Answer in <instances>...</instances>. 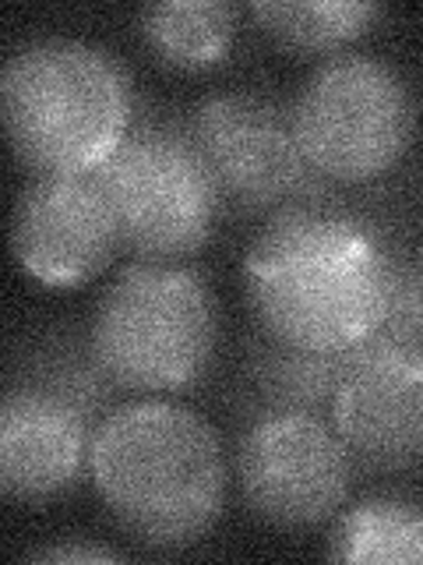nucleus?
I'll list each match as a JSON object with an SVG mask.
<instances>
[{"mask_svg": "<svg viewBox=\"0 0 423 565\" xmlns=\"http://www.w3.org/2000/svg\"><path fill=\"white\" fill-rule=\"evenodd\" d=\"M395 223L367 202H304L269 216L243 255L254 322L275 340L339 353L381 332L388 237Z\"/></svg>", "mask_w": 423, "mask_h": 565, "instance_id": "nucleus-1", "label": "nucleus"}, {"mask_svg": "<svg viewBox=\"0 0 423 565\" xmlns=\"http://www.w3.org/2000/svg\"><path fill=\"white\" fill-rule=\"evenodd\" d=\"M88 481L134 541L181 552L219 523L229 463L198 411L173 399H128L93 435Z\"/></svg>", "mask_w": 423, "mask_h": 565, "instance_id": "nucleus-2", "label": "nucleus"}, {"mask_svg": "<svg viewBox=\"0 0 423 565\" xmlns=\"http://www.w3.org/2000/svg\"><path fill=\"white\" fill-rule=\"evenodd\" d=\"M134 85L123 61L75 35H35L0 71V114L32 173H93L131 131Z\"/></svg>", "mask_w": 423, "mask_h": 565, "instance_id": "nucleus-3", "label": "nucleus"}, {"mask_svg": "<svg viewBox=\"0 0 423 565\" xmlns=\"http://www.w3.org/2000/svg\"><path fill=\"white\" fill-rule=\"evenodd\" d=\"M88 335L123 393H184L216 358V290L191 258H134L102 290Z\"/></svg>", "mask_w": 423, "mask_h": 565, "instance_id": "nucleus-4", "label": "nucleus"}, {"mask_svg": "<svg viewBox=\"0 0 423 565\" xmlns=\"http://www.w3.org/2000/svg\"><path fill=\"white\" fill-rule=\"evenodd\" d=\"M113 209L120 247L134 258L181 262L198 255L226 216L212 167L187 117L134 106L131 131L96 170Z\"/></svg>", "mask_w": 423, "mask_h": 565, "instance_id": "nucleus-5", "label": "nucleus"}, {"mask_svg": "<svg viewBox=\"0 0 423 565\" xmlns=\"http://www.w3.org/2000/svg\"><path fill=\"white\" fill-rule=\"evenodd\" d=\"M307 163L339 188H370L416 138V96L384 57L339 50L317 61L290 103Z\"/></svg>", "mask_w": 423, "mask_h": 565, "instance_id": "nucleus-6", "label": "nucleus"}, {"mask_svg": "<svg viewBox=\"0 0 423 565\" xmlns=\"http://www.w3.org/2000/svg\"><path fill=\"white\" fill-rule=\"evenodd\" d=\"M184 117L219 184L226 216L269 220L290 205L339 199V184L317 173L300 149L290 103L226 88L202 96Z\"/></svg>", "mask_w": 423, "mask_h": 565, "instance_id": "nucleus-7", "label": "nucleus"}, {"mask_svg": "<svg viewBox=\"0 0 423 565\" xmlns=\"http://www.w3.org/2000/svg\"><path fill=\"white\" fill-rule=\"evenodd\" d=\"M234 477L251 516L279 530H311L346 509L357 459L328 414L264 406L243 417Z\"/></svg>", "mask_w": 423, "mask_h": 565, "instance_id": "nucleus-8", "label": "nucleus"}, {"mask_svg": "<svg viewBox=\"0 0 423 565\" xmlns=\"http://www.w3.org/2000/svg\"><path fill=\"white\" fill-rule=\"evenodd\" d=\"M357 470L423 467V350L375 332L357 347L328 406Z\"/></svg>", "mask_w": 423, "mask_h": 565, "instance_id": "nucleus-9", "label": "nucleus"}, {"mask_svg": "<svg viewBox=\"0 0 423 565\" xmlns=\"http://www.w3.org/2000/svg\"><path fill=\"white\" fill-rule=\"evenodd\" d=\"M120 247L113 209L93 173H32L18 191L11 252L43 287H78Z\"/></svg>", "mask_w": 423, "mask_h": 565, "instance_id": "nucleus-10", "label": "nucleus"}, {"mask_svg": "<svg viewBox=\"0 0 423 565\" xmlns=\"http://www.w3.org/2000/svg\"><path fill=\"white\" fill-rule=\"evenodd\" d=\"M96 424L46 385L8 375L0 396V491L50 502L78 488L93 459Z\"/></svg>", "mask_w": 423, "mask_h": 565, "instance_id": "nucleus-11", "label": "nucleus"}, {"mask_svg": "<svg viewBox=\"0 0 423 565\" xmlns=\"http://www.w3.org/2000/svg\"><path fill=\"white\" fill-rule=\"evenodd\" d=\"M352 358H357V347L339 353L304 350L275 340L272 332H264L254 322V329L243 335L240 353V388L247 414L264 411V406L328 414L335 388H339Z\"/></svg>", "mask_w": 423, "mask_h": 565, "instance_id": "nucleus-12", "label": "nucleus"}, {"mask_svg": "<svg viewBox=\"0 0 423 565\" xmlns=\"http://www.w3.org/2000/svg\"><path fill=\"white\" fill-rule=\"evenodd\" d=\"M8 375L46 385L50 393L78 406L96 428L117 411L123 393L102 367L88 329L78 326H53L43 335H32L29 343L18 347Z\"/></svg>", "mask_w": 423, "mask_h": 565, "instance_id": "nucleus-13", "label": "nucleus"}, {"mask_svg": "<svg viewBox=\"0 0 423 565\" xmlns=\"http://www.w3.org/2000/svg\"><path fill=\"white\" fill-rule=\"evenodd\" d=\"M240 8L229 0H163L138 14V35L159 61L181 71H205L229 57Z\"/></svg>", "mask_w": 423, "mask_h": 565, "instance_id": "nucleus-14", "label": "nucleus"}, {"mask_svg": "<svg viewBox=\"0 0 423 565\" xmlns=\"http://www.w3.org/2000/svg\"><path fill=\"white\" fill-rule=\"evenodd\" d=\"M258 29L290 53H339L375 29L384 8L375 0H254Z\"/></svg>", "mask_w": 423, "mask_h": 565, "instance_id": "nucleus-15", "label": "nucleus"}, {"mask_svg": "<svg viewBox=\"0 0 423 565\" xmlns=\"http://www.w3.org/2000/svg\"><path fill=\"white\" fill-rule=\"evenodd\" d=\"M325 555L335 562H423V505L378 494L343 509Z\"/></svg>", "mask_w": 423, "mask_h": 565, "instance_id": "nucleus-16", "label": "nucleus"}, {"mask_svg": "<svg viewBox=\"0 0 423 565\" xmlns=\"http://www.w3.org/2000/svg\"><path fill=\"white\" fill-rule=\"evenodd\" d=\"M381 335L423 350V273L420 255L405 237H388V311L381 322Z\"/></svg>", "mask_w": 423, "mask_h": 565, "instance_id": "nucleus-17", "label": "nucleus"}, {"mask_svg": "<svg viewBox=\"0 0 423 565\" xmlns=\"http://www.w3.org/2000/svg\"><path fill=\"white\" fill-rule=\"evenodd\" d=\"M32 562H120L123 555L113 547L102 544H88V541H64V544H50V547H35L29 552Z\"/></svg>", "mask_w": 423, "mask_h": 565, "instance_id": "nucleus-18", "label": "nucleus"}, {"mask_svg": "<svg viewBox=\"0 0 423 565\" xmlns=\"http://www.w3.org/2000/svg\"><path fill=\"white\" fill-rule=\"evenodd\" d=\"M420 255V273H423V252H416Z\"/></svg>", "mask_w": 423, "mask_h": 565, "instance_id": "nucleus-19", "label": "nucleus"}]
</instances>
